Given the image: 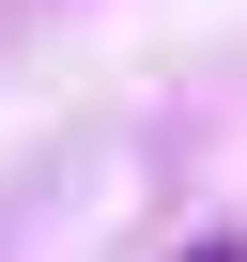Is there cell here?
I'll use <instances>...</instances> for the list:
<instances>
[{"label": "cell", "mask_w": 247, "mask_h": 262, "mask_svg": "<svg viewBox=\"0 0 247 262\" xmlns=\"http://www.w3.org/2000/svg\"><path fill=\"white\" fill-rule=\"evenodd\" d=\"M186 262H247V247H186Z\"/></svg>", "instance_id": "6da1fadb"}]
</instances>
